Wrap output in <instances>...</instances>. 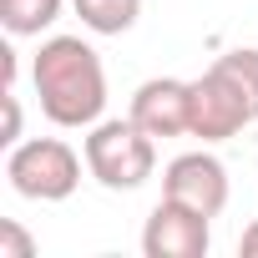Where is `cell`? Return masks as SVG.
Returning a JSON list of instances; mask_svg holds the SVG:
<instances>
[{"instance_id":"6da1fadb","label":"cell","mask_w":258,"mask_h":258,"mask_svg":"<svg viewBox=\"0 0 258 258\" xmlns=\"http://www.w3.org/2000/svg\"><path fill=\"white\" fill-rule=\"evenodd\" d=\"M31 81L41 96V111L51 126H96L106 111V66L81 36H51L41 41L31 61Z\"/></svg>"},{"instance_id":"7a4b0ae2","label":"cell","mask_w":258,"mask_h":258,"mask_svg":"<svg viewBox=\"0 0 258 258\" xmlns=\"http://www.w3.org/2000/svg\"><path fill=\"white\" fill-rule=\"evenodd\" d=\"M86 172L106 187V192H132L152 177L157 167V137H147L132 116H111L86 126Z\"/></svg>"},{"instance_id":"30bf717a","label":"cell","mask_w":258,"mask_h":258,"mask_svg":"<svg viewBox=\"0 0 258 258\" xmlns=\"http://www.w3.org/2000/svg\"><path fill=\"white\" fill-rule=\"evenodd\" d=\"M213 66H218V71L248 96V106H253V116H258V51H253V46H238V51L218 56Z\"/></svg>"},{"instance_id":"8fae6325","label":"cell","mask_w":258,"mask_h":258,"mask_svg":"<svg viewBox=\"0 0 258 258\" xmlns=\"http://www.w3.org/2000/svg\"><path fill=\"white\" fill-rule=\"evenodd\" d=\"M0 258H36V238H31L16 218L0 223Z\"/></svg>"},{"instance_id":"7c38bea8","label":"cell","mask_w":258,"mask_h":258,"mask_svg":"<svg viewBox=\"0 0 258 258\" xmlns=\"http://www.w3.org/2000/svg\"><path fill=\"white\" fill-rule=\"evenodd\" d=\"M6 147H16L21 142V101H16V91H6V137H0Z\"/></svg>"},{"instance_id":"3957f363","label":"cell","mask_w":258,"mask_h":258,"mask_svg":"<svg viewBox=\"0 0 258 258\" xmlns=\"http://www.w3.org/2000/svg\"><path fill=\"white\" fill-rule=\"evenodd\" d=\"M6 177L31 203H66L81 187V157L61 137H31V142H16L11 147Z\"/></svg>"},{"instance_id":"52a82bcc","label":"cell","mask_w":258,"mask_h":258,"mask_svg":"<svg viewBox=\"0 0 258 258\" xmlns=\"http://www.w3.org/2000/svg\"><path fill=\"white\" fill-rule=\"evenodd\" d=\"M132 116L147 137H187L192 126V81H177V76H152L137 86L132 96Z\"/></svg>"},{"instance_id":"4fadbf2b","label":"cell","mask_w":258,"mask_h":258,"mask_svg":"<svg viewBox=\"0 0 258 258\" xmlns=\"http://www.w3.org/2000/svg\"><path fill=\"white\" fill-rule=\"evenodd\" d=\"M238 253H243V258H258V218L243 228V238H238Z\"/></svg>"},{"instance_id":"5b68a950","label":"cell","mask_w":258,"mask_h":258,"mask_svg":"<svg viewBox=\"0 0 258 258\" xmlns=\"http://www.w3.org/2000/svg\"><path fill=\"white\" fill-rule=\"evenodd\" d=\"M162 198H172L203 218H218L228 208V167L213 152H182L162 172Z\"/></svg>"},{"instance_id":"277c9868","label":"cell","mask_w":258,"mask_h":258,"mask_svg":"<svg viewBox=\"0 0 258 258\" xmlns=\"http://www.w3.org/2000/svg\"><path fill=\"white\" fill-rule=\"evenodd\" d=\"M253 121H258V116H253L248 96H243L218 66H208V71L192 81V126H187V137L228 142V137H238L243 126H253Z\"/></svg>"},{"instance_id":"8992f818","label":"cell","mask_w":258,"mask_h":258,"mask_svg":"<svg viewBox=\"0 0 258 258\" xmlns=\"http://www.w3.org/2000/svg\"><path fill=\"white\" fill-rule=\"evenodd\" d=\"M208 223H213V218H203V213H192V208L162 198V203L152 208L147 228H142V253H147V258H203V253L213 248V228H208Z\"/></svg>"},{"instance_id":"ba28073f","label":"cell","mask_w":258,"mask_h":258,"mask_svg":"<svg viewBox=\"0 0 258 258\" xmlns=\"http://www.w3.org/2000/svg\"><path fill=\"white\" fill-rule=\"evenodd\" d=\"M71 6H76L81 26L96 31V36H121L142 16V0H71Z\"/></svg>"},{"instance_id":"9c48e42d","label":"cell","mask_w":258,"mask_h":258,"mask_svg":"<svg viewBox=\"0 0 258 258\" xmlns=\"http://www.w3.org/2000/svg\"><path fill=\"white\" fill-rule=\"evenodd\" d=\"M66 0H0V26L11 36H41L61 21Z\"/></svg>"}]
</instances>
